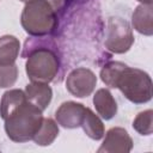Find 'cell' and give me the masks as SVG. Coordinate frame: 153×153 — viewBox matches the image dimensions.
Here are the masks:
<instances>
[{"label": "cell", "mask_w": 153, "mask_h": 153, "mask_svg": "<svg viewBox=\"0 0 153 153\" xmlns=\"http://www.w3.org/2000/svg\"><path fill=\"white\" fill-rule=\"evenodd\" d=\"M100 79L106 86L118 88L134 104H143L152 99V79L142 69L129 67L121 61H110L100 69Z\"/></svg>", "instance_id": "6da1fadb"}, {"label": "cell", "mask_w": 153, "mask_h": 153, "mask_svg": "<svg viewBox=\"0 0 153 153\" xmlns=\"http://www.w3.org/2000/svg\"><path fill=\"white\" fill-rule=\"evenodd\" d=\"M22 56L26 57L25 72L30 81L49 84L57 76L61 61L53 41L41 37L26 39Z\"/></svg>", "instance_id": "7a4b0ae2"}, {"label": "cell", "mask_w": 153, "mask_h": 153, "mask_svg": "<svg viewBox=\"0 0 153 153\" xmlns=\"http://www.w3.org/2000/svg\"><path fill=\"white\" fill-rule=\"evenodd\" d=\"M42 112L43 111L39 108L26 99L18 109L4 120V128L8 139L19 143L32 140L42 124Z\"/></svg>", "instance_id": "3957f363"}, {"label": "cell", "mask_w": 153, "mask_h": 153, "mask_svg": "<svg viewBox=\"0 0 153 153\" xmlns=\"http://www.w3.org/2000/svg\"><path fill=\"white\" fill-rule=\"evenodd\" d=\"M20 24L32 37L48 36L57 26V11L48 0H27L20 14Z\"/></svg>", "instance_id": "277c9868"}, {"label": "cell", "mask_w": 153, "mask_h": 153, "mask_svg": "<svg viewBox=\"0 0 153 153\" xmlns=\"http://www.w3.org/2000/svg\"><path fill=\"white\" fill-rule=\"evenodd\" d=\"M134 43V35L129 23L120 17H110L106 26L105 48L115 54L127 53Z\"/></svg>", "instance_id": "5b68a950"}, {"label": "cell", "mask_w": 153, "mask_h": 153, "mask_svg": "<svg viewBox=\"0 0 153 153\" xmlns=\"http://www.w3.org/2000/svg\"><path fill=\"white\" fill-rule=\"evenodd\" d=\"M97 85L96 74L85 67L74 68L66 78V88L67 91L76 97L85 98L92 94Z\"/></svg>", "instance_id": "8992f818"}, {"label": "cell", "mask_w": 153, "mask_h": 153, "mask_svg": "<svg viewBox=\"0 0 153 153\" xmlns=\"http://www.w3.org/2000/svg\"><path fill=\"white\" fill-rule=\"evenodd\" d=\"M104 136L103 143L97 149L99 153H128L133 149V139L124 128L114 127Z\"/></svg>", "instance_id": "52a82bcc"}, {"label": "cell", "mask_w": 153, "mask_h": 153, "mask_svg": "<svg viewBox=\"0 0 153 153\" xmlns=\"http://www.w3.org/2000/svg\"><path fill=\"white\" fill-rule=\"evenodd\" d=\"M86 106L73 100L63 102L55 111V120L57 124L66 129H75L81 126Z\"/></svg>", "instance_id": "ba28073f"}, {"label": "cell", "mask_w": 153, "mask_h": 153, "mask_svg": "<svg viewBox=\"0 0 153 153\" xmlns=\"http://www.w3.org/2000/svg\"><path fill=\"white\" fill-rule=\"evenodd\" d=\"M24 92H25L26 99L31 104L39 108L42 111H44L48 108V105L50 104L51 98H53V90L45 82L31 81L30 84L26 85Z\"/></svg>", "instance_id": "9c48e42d"}, {"label": "cell", "mask_w": 153, "mask_h": 153, "mask_svg": "<svg viewBox=\"0 0 153 153\" xmlns=\"http://www.w3.org/2000/svg\"><path fill=\"white\" fill-rule=\"evenodd\" d=\"M93 105L97 114L105 121L115 117L117 114V103L108 88H99L93 96Z\"/></svg>", "instance_id": "30bf717a"}, {"label": "cell", "mask_w": 153, "mask_h": 153, "mask_svg": "<svg viewBox=\"0 0 153 153\" xmlns=\"http://www.w3.org/2000/svg\"><path fill=\"white\" fill-rule=\"evenodd\" d=\"M133 27L141 35H153V7L152 5H139L131 16Z\"/></svg>", "instance_id": "8fae6325"}, {"label": "cell", "mask_w": 153, "mask_h": 153, "mask_svg": "<svg viewBox=\"0 0 153 153\" xmlns=\"http://www.w3.org/2000/svg\"><path fill=\"white\" fill-rule=\"evenodd\" d=\"M84 130V133L92 140H100L104 137L105 128L103 124V121L98 115H96L90 108L85 109V115L80 126Z\"/></svg>", "instance_id": "7c38bea8"}, {"label": "cell", "mask_w": 153, "mask_h": 153, "mask_svg": "<svg viewBox=\"0 0 153 153\" xmlns=\"http://www.w3.org/2000/svg\"><path fill=\"white\" fill-rule=\"evenodd\" d=\"M26 100L25 92L19 88H13L6 91L0 100V117L2 120L7 118L16 109H18Z\"/></svg>", "instance_id": "4fadbf2b"}, {"label": "cell", "mask_w": 153, "mask_h": 153, "mask_svg": "<svg viewBox=\"0 0 153 153\" xmlns=\"http://www.w3.org/2000/svg\"><path fill=\"white\" fill-rule=\"evenodd\" d=\"M20 51V42L16 36L4 35L0 37V65L16 63Z\"/></svg>", "instance_id": "5bb4252c"}, {"label": "cell", "mask_w": 153, "mask_h": 153, "mask_svg": "<svg viewBox=\"0 0 153 153\" xmlns=\"http://www.w3.org/2000/svg\"><path fill=\"white\" fill-rule=\"evenodd\" d=\"M59 124L50 117H43L38 131L32 137V141L38 146H49L59 136Z\"/></svg>", "instance_id": "9a60e30c"}, {"label": "cell", "mask_w": 153, "mask_h": 153, "mask_svg": "<svg viewBox=\"0 0 153 153\" xmlns=\"http://www.w3.org/2000/svg\"><path fill=\"white\" fill-rule=\"evenodd\" d=\"M133 128L142 136H148L153 133V111L151 109L141 111L133 121Z\"/></svg>", "instance_id": "2e32d148"}, {"label": "cell", "mask_w": 153, "mask_h": 153, "mask_svg": "<svg viewBox=\"0 0 153 153\" xmlns=\"http://www.w3.org/2000/svg\"><path fill=\"white\" fill-rule=\"evenodd\" d=\"M18 66L16 63L0 65V88L11 87L18 79Z\"/></svg>", "instance_id": "e0dca14e"}, {"label": "cell", "mask_w": 153, "mask_h": 153, "mask_svg": "<svg viewBox=\"0 0 153 153\" xmlns=\"http://www.w3.org/2000/svg\"><path fill=\"white\" fill-rule=\"evenodd\" d=\"M53 6H54V8L59 12L61 8H62V6H63V2H65V0H48Z\"/></svg>", "instance_id": "ac0fdd59"}, {"label": "cell", "mask_w": 153, "mask_h": 153, "mask_svg": "<svg viewBox=\"0 0 153 153\" xmlns=\"http://www.w3.org/2000/svg\"><path fill=\"white\" fill-rule=\"evenodd\" d=\"M141 4H146V5H152V0H137Z\"/></svg>", "instance_id": "d6986e66"}]
</instances>
